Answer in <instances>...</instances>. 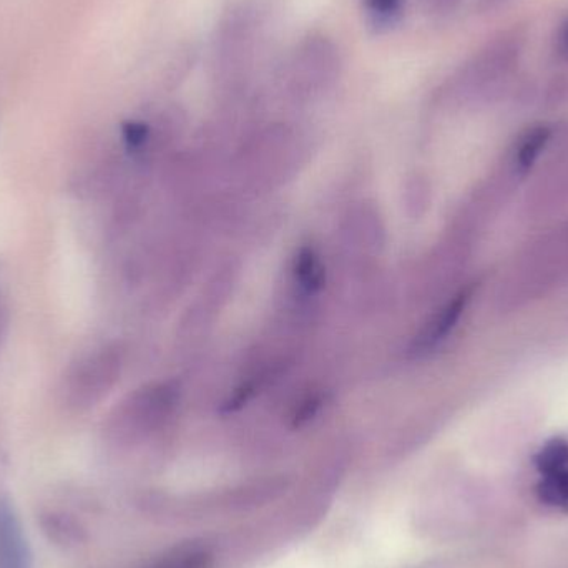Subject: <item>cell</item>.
Here are the masks:
<instances>
[{"instance_id":"cell-9","label":"cell","mask_w":568,"mask_h":568,"mask_svg":"<svg viewBox=\"0 0 568 568\" xmlns=\"http://www.w3.org/2000/svg\"><path fill=\"white\" fill-rule=\"evenodd\" d=\"M536 466L542 476L566 469L568 467V443L564 439H554L547 443L537 454Z\"/></svg>"},{"instance_id":"cell-5","label":"cell","mask_w":568,"mask_h":568,"mask_svg":"<svg viewBox=\"0 0 568 568\" xmlns=\"http://www.w3.org/2000/svg\"><path fill=\"white\" fill-rule=\"evenodd\" d=\"M467 301H469V293L464 291L460 293L453 303L447 304L436 317L433 323L420 333V336L416 339V351H426L430 347L439 344L440 341L446 339L447 334L454 329L457 321H459L460 314H463L464 307H466Z\"/></svg>"},{"instance_id":"cell-10","label":"cell","mask_w":568,"mask_h":568,"mask_svg":"<svg viewBox=\"0 0 568 568\" xmlns=\"http://www.w3.org/2000/svg\"><path fill=\"white\" fill-rule=\"evenodd\" d=\"M547 140H549V130L547 129L536 130V132L530 133V135L527 136L526 142H524L523 149H520V166L529 169V166L536 162V159L539 156L540 150L546 145Z\"/></svg>"},{"instance_id":"cell-1","label":"cell","mask_w":568,"mask_h":568,"mask_svg":"<svg viewBox=\"0 0 568 568\" xmlns=\"http://www.w3.org/2000/svg\"><path fill=\"white\" fill-rule=\"evenodd\" d=\"M339 72L336 45L326 37L311 36L297 43L284 62L283 87L291 99H316L334 85Z\"/></svg>"},{"instance_id":"cell-3","label":"cell","mask_w":568,"mask_h":568,"mask_svg":"<svg viewBox=\"0 0 568 568\" xmlns=\"http://www.w3.org/2000/svg\"><path fill=\"white\" fill-rule=\"evenodd\" d=\"M0 568H32V554L13 507L0 500Z\"/></svg>"},{"instance_id":"cell-12","label":"cell","mask_w":568,"mask_h":568,"mask_svg":"<svg viewBox=\"0 0 568 568\" xmlns=\"http://www.w3.org/2000/svg\"><path fill=\"white\" fill-rule=\"evenodd\" d=\"M429 12L444 13L449 12L457 0H420Z\"/></svg>"},{"instance_id":"cell-2","label":"cell","mask_w":568,"mask_h":568,"mask_svg":"<svg viewBox=\"0 0 568 568\" xmlns=\"http://www.w3.org/2000/svg\"><path fill=\"white\" fill-rule=\"evenodd\" d=\"M265 20V9L248 0L232 7L220 22L213 49V65L220 79L235 82L246 72Z\"/></svg>"},{"instance_id":"cell-8","label":"cell","mask_w":568,"mask_h":568,"mask_svg":"<svg viewBox=\"0 0 568 568\" xmlns=\"http://www.w3.org/2000/svg\"><path fill=\"white\" fill-rule=\"evenodd\" d=\"M367 20L377 30H387L399 22L404 0H364Z\"/></svg>"},{"instance_id":"cell-13","label":"cell","mask_w":568,"mask_h":568,"mask_svg":"<svg viewBox=\"0 0 568 568\" xmlns=\"http://www.w3.org/2000/svg\"><path fill=\"white\" fill-rule=\"evenodd\" d=\"M566 39H567V43H568V30H567V37H566Z\"/></svg>"},{"instance_id":"cell-7","label":"cell","mask_w":568,"mask_h":568,"mask_svg":"<svg viewBox=\"0 0 568 568\" xmlns=\"http://www.w3.org/2000/svg\"><path fill=\"white\" fill-rule=\"evenodd\" d=\"M537 494L546 506L568 510V467L542 476Z\"/></svg>"},{"instance_id":"cell-6","label":"cell","mask_w":568,"mask_h":568,"mask_svg":"<svg viewBox=\"0 0 568 568\" xmlns=\"http://www.w3.org/2000/svg\"><path fill=\"white\" fill-rule=\"evenodd\" d=\"M294 283L304 296H313L324 282V268L313 248H303L294 260Z\"/></svg>"},{"instance_id":"cell-11","label":"cell","mask_w":568,"mask_h":568,"mask_svg":"<svg viewBox=\"0 0 568 568\" xmlns=\"http://www.w3.org/2000/svg\"><path fill=\"white\" fill-rule=\"evenodd\" d=\"M125 142L129 143L130 149H142L150 139V129L145 123H129L123 130Z\"/></svg>"},{"instance_id":"cell-4","label":"cell","mask_w":568,"mask_h":568,"mask_svg":"<svg viewBox=\"0 0 568 568\" xmlns=\"http://www.w3.org/2000/svg\"><path fill=\"white\" fill-rule=\"evenodd\" d=\"M215 554L206 544L199 540L179 544L156 557L146 568H213Z\"/></svg>"}]
</instances>
